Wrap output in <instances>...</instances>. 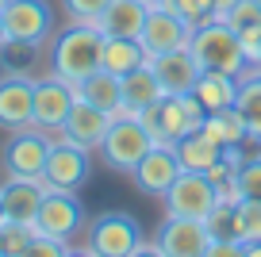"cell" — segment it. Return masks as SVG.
<instances>
[{"label": "cell", "instance_id": "cell-1", "mask_svg": "<svg viewBox=\"0 0 261 257\" xmlns=\"http://www.w3.org/2000/svg\"><path fill=\"white\" fill-rule=\"evenodd\" d=\"M100 42H104V31L96 23L69 19V27L50 35V73L77 89L89 73L100 69Z\"/></svg>", "mask_w": 261, "mask_h": 257}, {"label": "cell", "instance_id": "cell-2", "mask_svg": "<svg viewBox=\"0 0 261 257\" xmlns=\"http://www.w3.org/2000/svg\"><path fill=\"white\" fill-rule=\"evenodd\" d=\"M204 115H207V108L196 100V92H185V96H162L139 119L150 131L154 146H177L185 135L204 127Z\"/></svg>", "mask_w": 261, "mask_h": 257}, {"label": "cell", "instance_id": "cell-3", "mask_svg": "<svg viewBox=\"0 0 261 257\" xmlns=\"http://www.w3.org/2000/svg\"><path fill=\"white\" fill-rule=\"evenodd\" d=\"M188 50H192V58L200 62V69H219V73H230V77H242V73L250 69L242 39H238L223 19H207V23L192 27Z\"/></svg>", "mask_w": 261, "mask_h": 257}, {"label": "cell", "instance_id": "cell-4", "mask_svg": "<svg viewBox=\"0 0 261 257\" xmlns=\"http://www.w3.org/2000/svg\"><path fill=\"white\" fill-rule=\"evenodd\" d=\"M85 253L96 257H135L154 253V242H142V223L127 211H104L89 223V246Z\"/></svg>", "mask_w": 261, "mask_h": 257}, {"label": "cell", "instance_id": "cell-5", "mask_svg": "<svg viewBox=\"0 0 261 257\" xmlns=\"http://www.w3.org/2000/svg\"><path fill=\"white\" fill-rule=\"evenodd\" d=\"M150 150H154V138L142 127L139 115H115L108 135H104V146H100L104 165L115 169V173H135V165H139Z\"/></svg>", "mask_w": 261, "mask_h": 257}, {"label": "cell", "instance_id": "cell-6", "mask_svg": "<svg viewBox=\"0 0 261 257\" xmlns=\"http://www.w3.org/2000/svg\"><path fill=\"white\" fill-rule=\"evenodd\" d=\"M35 230L50 234V238H62V242H73L85 230V208L77 200V192H69V188H46L39 219H35Z\"/></svg>", "mask_w": 261, "mask_h": 257}, {"label": "cell", "instance_id": "cell-7", "mask_svg": "<svg viewBox=\"0 0 261 257\" xmlns=\"http://www.w3.org/2000/svg\"><path fill=\"white\" fill-rule=\"evenodd\" d=\"M50 158V135L39 127L16 131L4 146V177H23V181H42Z\"/></svg>", "mask_w": 261, "mask_h": 257}, {"label": "cell", "instance_id": "cell-8", "mask_svg": "<svg viewBox=\"0 0 261 257\" xmlns=\"http://www.w3.org/2000/svg\"><path fill=\"white\" fill-rule=\"evenodd\" d=\"M165 215H180V219H207L215 211V185L207 181V173H192L185 169L177 181L169 185V192L162 196Z\"/></svg>", "mask_w": 261, "mask_h": 257}, {"label": "cell", "instance_id": "cell-9", "mask_svg": "<svg viewBox=\"0 0 261 257\" xmlns=\"http://www.w3.org/2000/svg\"><path fill=\"white\" fill-rule=\"evenodd\" d=\"M4 35L16 42H42L54 35V8H50V0H8L4 4Z\"/></svg>", "mask_w": 261, "mask_h": 257}, {"label": "cell", "instance_id": "cell-10", "mask_svg": "<svg viewBox=\"0 0 261 257\" xmlns=\"http://www.w3.org/2000/svg\"><path fill=\"white\" fill-rule=\"evenodd\" d=\"M112 119H115L112 112H104V108H96V104L77 96L73 108H69V115H65V123H62V131H54L50 138H65V142L81 146V150H89V153H100Z\"/></svg>", "mask_w": 261, "mask_h": 257}, {"label": "cell", "instance_id": "cell-11", "mask_svg": "<svg viewBox=\"0 0 261 257\" xmlns=\"http://www.w3.org/2000/svg\"><path fill=\"white\" fill-rule=\"evenodd\" d=\"M212 230L204 219H180V215H165L154 238V253L165 257H204Z\"/></svg>", "mask_w": 261, "mask_h": 257}, {"label": "cell", "instance_id": "cell-12", "mask_svg": "<svg viewBox=\"0 0 261 257\" xmlns=\"http://www.w3.org/2000/svg\"><path fill=\"white\" fill-rule=\"evenodd\" d=\"M89 177H92V153L81 150V146H73V142H65V138H50V158H46L42 181H46L50 188H69V192H77Z\"/></svg>", "mask_w": 261, "mask_h": 257}, {"label": "cell", "instance_id": "cell-13", "mask_svg": "<svg viewBox=\"0 0 261 257\" xmlns=\"http://www.w3.org/2000/svg\"><path fill=\"white\" fill-rule=\"evenodd\" d=\"M73 100H77V89H73V85H65L62 77H54V73L35 77V119H31V127L46 131V135L62 131V123H65V115H69V108H73Z\"/></svg>", "mask_w": 261, "mask_h": 257}, {"label": "cell", "instance_id": "cell-14", "mask_svg": "<svg viewBox=\"0 0 261 257\" xmlns=\"http://www.w3.org/2000/svg\"><path fill=\"white\" fill-rule=\"evenodd\" d=\"M35 119V77L4 73L0 77V131H27Z\"/></svg>", "mask_w": 261, "mask_h": 257}, {"label": "cell", "instance_id": "cell-15", "mask_svg": "<svg viewBox=\"0 0 261 257\" xmlns=\"http://www.w3.org/2000/svg\"><path fill=\"white\" fill-rule=\"evenodd\" d=\"M192 39V23L177 12H169L165 4H154L146 12V23H142V35L139 42L146 46V54H165V50H180L188 46Z\"/></svg>", "mask_w": 261, "mask_h": 257}, {"label": "cell", "instance_id": "cell-16", "mask_svg": "<svg viewBox=\"0 0 261 257\" xmlns=\"http://www.w3.org/2000/svg\"><path fill=\"white\" fill-rule=\"evenodd\" d=\"M150 69H154V77H158L165 96H185V92H192L200 73H204L188 46L165 50V54H150Z\"/></svg>", "mask_w": 261, "mask_h": 257}, {"label": "cell", "instance_id": "cell-17", "mask_svg": "<svg viewBox=\"0 0 261 257\" xmlns=\"http://www.w3.org/2000/svg\"><path fill=\"white\" fill-rule=\"evenodd\" d=\"M180 173H185V169H180V161H177V150H173V146H154V150L135 165L130 177H135V188H139V192L162 200Z\"/></svg>", "mask_w": 261, "mask_h": 257}, {"label": "cell", "instance_id": "cell-18", "mask_svg": "<svg viewBox=\"0 0 261 257\" xmlns=\"http://www.w3.org/2000/svg\"><path fill=\"white\" fill-rule=\"evenodd\" d=\"M46 188H50L46 181L4 177V181H0V203H4V215H8L12 223H31V226H35Z\"/></svg>", "mask_w": 261, "mask_h": 257}, {"label": "cell", "instance_id": "cell-19", "mask_svg": "<svg viewBox=\"0 0 261 257\" xmlns=\"http://www.w3.org/2000/svg\"><path fill=\"white\" fill-rule=\"evenodd\" d=\"M146 62H150V54H146V46H142L139 39L104 35V42H100V69L115 73V77H127V73H135Z\"/></svg>", "mask_w": 261, "mask_h": 257}, {"label": "cell", "instance_id": "cell-20", "mask_svg": "<svg viewBox=\"0 0 261 257\" xmlns=\"http://www.w3.org/2000/svg\"><path fill=\"white\" fill-rule=\"evenodd\" d=\"M119 85H123V108H119V115H142L150 104H158V100L165 96L162 85H158V77H154V69H150V62L139 65L135 73H127V77H119Z\"/></svg>", "mask_w": 261, "mask_h": 257}, {"label": "cell", "instance_id": "cell-21", "mask_svg": "<svg viewBox=\"0 0 261 257\" xmlns=\"http://www.w3.org/2000/svg\"><path fill=\"white\" fill-rule=\"evenodd\" d=\"M146 4L142 0H112L104 8V16L96 19V27L104 35H123V39H139L142 23H146Z\"/></svg>", "mask_w": 261, "mask_h": 257}, {"label": "cell", "instance_id": "cell-22", "mask_svg": "<svg viewBox=\"0 0 261 257\" xmlns=\"http://www.w3.org/2000/svg\"><path fill=\"white\" fill-rule=\"evenodd\" d=\"M200 131H204L207 138H215L219 146H246V142H250V127H246L238 104L219 108V112H207V115H204V127H200Z\"/></svg>", "mask_w": 261, "mask_h": 257}, {"label": "cell", "instance_id": "cell-23", "mask_svg": "<svg viewBox=\"0 0 261 257\" xmlns=\"http://www.w3.org/2000/svg\"><path fill=\"white\" fill-rule=\"evenodd\" d=\"M177 161L180 169H192V173H207V169L215 165V161L223 158V146L215 142V138H207L204 131H192V135H185L177 146Z\"/></svg>", "mask_w": 261, "mask_h": 257}, {"label": "cell", "instance_id": "cell-24", "mask_svg": "<svg viewBox=\"0 0 261 257\" xmlns=\"http://www.w3.org/2000/svg\"><path fill=\"white\" fill-rule=\"evenodd\" d=\"M77 96L89 100V104H96V108H104V112H112V115H119V108H123V85H119L115 73L96 69V73H89V77L77 85Z\"/></svg>", "mask_w": 261, "mask_h": 257}, {"label": "cell", "instance_id": "cell-25", "mask_svg": "<svg viewBox=\"0 0 261 257\" xmlns=\"http://www.w3.org/2000/svg\"><path fill=\"white\" fill-rule=\"evenodd\" d=\"M192 92H196V100H200L207 112H219V108H230V104H234V96H238V77L219 73V69H204Z\"/></svg>", "mask_w": 261, "mask_h": 257}, {"label": "cell", "instance_id": "cell-26", "mask_svg": "<svg viewBox=\"0 0 261 257\" xmlns=\"http://www.w3.org/2000/svg\"><path fill=\"white\" fill-rule=\"evenodd\" d=\"M238 112L250 127V142H261V69H246L238 77Z\"/></svg>", "mask_w": 261, "mask_h": 257}, {"label": "cell", "instance_id": "cell-27", "mask_svg": "<svg viewBox=\"0 0 261 257\" xmlns=\"http://www.w3.org/2000/svg\"><path fill=\"white\" fill-rule=\"evenodd\" d=\"M35 242V226L31 223H4L0 226V253L4 257H27Z\"/></svg>", "mask_w": 261, "mask_h": 257}, {"label": "cell", "instance_id": "cell-28", "mask_svg": "<svg viewBox=\"0 0 261 257\" xmlns=\"http://www.w3.org/2000/svg\"><path fill=\"white\" fill-rule=\"evenodd\" d=\"M35 58H39V46H35V42L8 39L4 46H0V65H8V73H19V77H31Z\"/></svg>", "mask_w": 261, "mask_h": 257}, {"label": "cell", "instance_id": "cell-29", "mask_svg": "<svg viewBox=\"0 0 261 257\" xmlns=\"http://www.w3.org/2000/svg\"><path fill=\"white\" fill-rule=\"evenodd\" d=\"M238 219V242L250 246V242H261V200H242L234 208Z\"/></svg>", "mask_w": 261, "mask_h": 257}, {"label": "cell", "instance_id": "cell-30", "mask_svg": "<svg viewBox=\"0 0 261 257\" xmlns=\"http://www.w3.org/2000/svg\"><path fill=\"white\" fill-rule=\"evenodd\" d=\"M238 188L242 200H261V153H246V161L238 165Z\"/></svg>", "mask_w": 261, "mask_h": 257}, {"label": "cell", "instance_id": "cell-31", "mask_svg": "<svg viewBox=\"0 0 261 257\" xmlns=\"http://www.w3.org/2000/svg\"><path fill=\"white\" fill-rule=\"evenodd\" d=\"M162 4H165L169 12H177V16H185L192 27L215 19V16H212V0H162Z\"/></svg>", "mask_w": 261, "mask_h": 257}, {"label": "cell", "instance_id": "cell-32", "mask_svg": "<svg viewBox=\"0 0 261 257\" xmlns=\"http://www.w3.org/2000/svg\"><path fill=\"white\" fill-rule=\"evenodd\" d=\"M108 4H112V0H62L65 16L73 19V23H96Z\"/></svg>", "mask_w": 261, "mask_h": 257}, {"label": "cell", "instance_id": "cell-33", "mask_svg": "<svg viewBox=\"0 0 261 257\" xmlns=\"http://www.w3.org/2000/svg\"><path fill=\"white\" fill-rule=\"evenodd\" d=\"M234 4H238V0H212V16L215 19H227V12L234 8Z\"/></svg>", "mask_w": 261, "mask_h": 257}, {"label": "cell", "instance_id": "cell-34", "mask_svg": "<svg viewBox=\"0 0 261 257\" xmlns=\"http://www.w3.org/2000/svg\"><path fill=\"white\" fill-rule=\"evenodd\" d=\"M4 42H8V35H4V16H0V46H4Z\"/></svg>", "mask_w": 261, "mask_h": 257}, {"label": "cell", "instance_id": "cell-35", "mask_svg": "<svg viewBox=\"0 0 261 257\" xmlns=\"http://www.w3.org/2000/svg\"><path fill=\"white\" fill-rule=\"evenodd\" d=\"M4 223H8V215H4V203H0V226H4Z\"/></svg>", "mask_w": 261, "mask_h": 257}, {"label": "cell", "instance_id": "cell-36", "mask_svg": "<svg viewBox=\"0 0 261 257\" xmlns=\"http://www.w3.org/2000/svg\"><path fill=\"white\" fill-rule=\"evenodd\" d=\"M142 4H146V8H154V4H162V0H142Z\"/></svg>", "mask_w": 261, "mask_h": 257}, {"label": "cell", "instance_id": "cell-37", "mask_svg": "<svg viewBox=\"0 0 261 257\" xmlns=\"http://www.w3.org/2000/svg\"><path fill=\"white\" fill-rule=\"evenodd\" d=\"M4 4H8V0H0V12H4Z\"/></svg>", "mask_w": 261, "mask_h": 257}, {"label": "cell", "instance_id": "cell-38", "mask_svg": "<svg viewBox=\"0 0 261 257\" xmlns=\"http://www.w3.org/2000/svg\"><path fill=\"white\" fill-rule=\"evenodd\" d=\"M257 8H261V0H257Z\"/></svg>", "mask_w": 261, "mask_h": 257}, {"label": "cell", "instance_id": "cell-39", "mask_svg": "<svg viewBox=\"0 0 261 257\" xmlns=\"http://www.w3.org/2000/svg\"><path fill=\"white\" fill-rule=\"evenodd\" d=\"M0 257H4V253H0Z\"/></svg>", "mask_w": 261, "mask_h": 257}]
</instances>
